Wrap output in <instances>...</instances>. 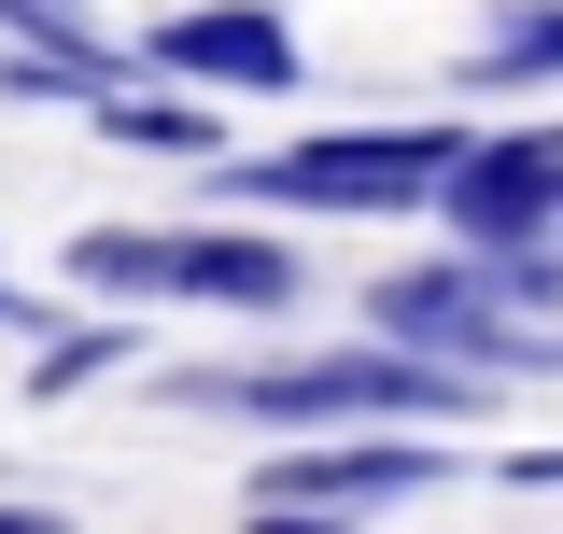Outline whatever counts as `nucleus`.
<instances>
[{
    "label": "nucleus",
    "mask_w": 563,
    "mask_h": 534,
    "mask_svg": "<svg viewBox=\"0 0 563 534\" xmlns=\"http://www.w3.org/2000/svg\"><path fill=\"white\" fill-rule=\"evenodd\" d=\"M479 70H493V85H550V70H563V0H550V14H521Z\"/></svg>",
    "instance_id": "nucleus-8"
},
{
    "label": "nucleus",
    "mask_w": 563,
    "mask_h": 534,
    "mask_svg": "<svg viewBox=\"0 0 563 534\" xmlns=\"http://www.w3.org/2000/svg\"><path fill=\"white\" fill-rule=\"evenodd\" d=\"M268 492H339V507H380V492H437L422 450H296Z\"/></svg>",
    "instance_id": "nucleus-7"
},
{
    "label": "nucleus",
    "mask_w": 563,
    "mask_h": 534,
    "mask_svg": "<svg viewBox=\"0 0 563 534\" xmlns=\"http://www.w3.org/2000/svg\"><path fill=\"white\" fill-rule=\"evenodd\" d=\"M155 57L184 70V85H296V43H282V14H254V0H211V14H169L155 29Z\"/></svg>",
    "instance_id": "nucleus-5"
},
{
    "label": "nucleus",
    "mask_w": 563,
    "mask_h": 534,
    "mask_svg": "<svg viewBox=\"0 0 563 534\" xmlns=\"http://www.w3.org/2000/svg\"><path fill=\"white\" fill-rule=\"evenodd\" d=\"M437 169H451V127H352V141H296V155H240V183L296 211H422Z\"/></svg>",
    "instance_id": "nucleus-2"
},
{
    "label": "nucleus",
    "mask_w": 563,
    "mask_h": 534,
    "mask_svg": "<svg viewBox=\"0 0 563 534\" xmlns=\"http://www.w3.org/2000/svg\"><path fill=\"white\" fill-rule=\"evenodd\" d=\"M437 211L479 240V254H521L536 225L563 211V141H451V169H437Z\"/></svg>",
    "instance_id": "nucleus-4"
},
{
    "label": "nucleus",
    "mask_w": 563,
    "mask_h": 534,
    "mask_svg": "<svg viewBox=\"0 0 563 534\" xmlns=\"http://www.w3.org/2000/svg\"><path fill=\"white\" fill-rule=\"evenodd\" d=\"M254 534H352V521H324V507H254Z\"/></svg>",
    "instance_id": "nucleus-10"
},
{
    "label": "nucleus",
    "mask_w": 563,
    "mask_h": 534,
    "mask_svg": "<svg viewBox=\"0 0 563 534\" xmlns=\"http://www.w3.org/2000/svg\"><path fill=\"white\" fill-rule=\"evenodd\" d=\"M225 408H254V422H296V436H324V422H465L479 380H437V366H395V352H324V366H282V380H211Z\"/></svg>",
    "instance_id": "nucleus-3"
},
{
    "label": "nucleus",
    "mask_w": 563,
    "mask_h": 534,
    "mask_svg": "<svg viewBox=\"0 0 563 534\" xmlns=\"http://www.w3.org/2000/svg\"><path fill=\"white\" fill-rule=\"evenodd\" d=\"M70 267L99 296H198V310H282L296 296V267L240 225H99V240H70Z\"/></svg>",
    "instance_id": "nucleus-1"
},
{
    "label": "nucleus",
    "mask_w": 563,
    "mask_h": 534,
    "mask_svg": "<svg viewBox=\"0 0 563 534\" xmlns=\"http://www.w3.org/2000/svg\"><path fill=\"white\" fill-rule=\"evenodd\" d=\"M99 366H113V337H70V352H43V394H85Z\"/></svg>",
    "instance_id": "nucleus-9"
},
{
    "label": "nucleus",
    "mask_w": 563,
    "mask_h": 534,
    "mask_svg": "<svg viewBox=\"0 0 563 534\" xmlns=\"http://www.w3.org/2000/svg\"><path fill=\"white\" fill-rule=\"evenodd\" d=\"M380 324L422 337V352H479V366L521 352V324L479 296V267H395V281H380Z\"/></svg>",
    "instance_id": "nucleus-6"
},
{
    "label": "nucleus",
    "mask_w": 563,
    "mask_h": 534,
    "mask_svg": "<svg viewBox=\"0 0 563 534\" xmlns=\"http://www.w3.org/2000/svg\"><path fill=\"white\" fill-rule=\"evenodd\" d=\"M0 534H57V521H43V507H0Z\"/></svg>",
    "instance_id": "nucleus-11"
}]
</instances>
